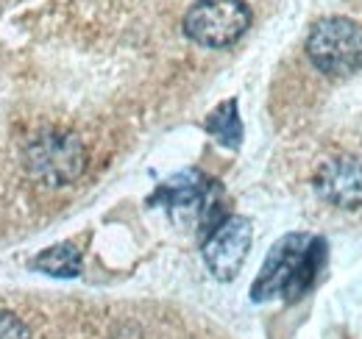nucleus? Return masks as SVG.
Masks as SVG:
<instances>
[{"label":"nucleus","mask_w":362,"mask_h":339,"mask_svg":"<svg viewBox=\"0 0 362 339\" xmlns=\"http://www.w3.org/2000/svg\"><path fill=\"white\" fill-rule=\"evenodd\" d=\"M317 195L340 209L362 206V162L354 156H334L315 175Z\"/></svg>","instance_id":"423d86ee"},{"label":"nucleus","mask_w":362,"mask_h":339,"mask_svg":"<svg viewBox=\"0 0 362 339\" xmlns=\"http://www.w3.org/2000/svg\"><path fill=\"white\" fill-rule=\"evenodd\" d=\"M34 270L47 273V275H59V278H76L81 273V254L70 242L53 245L34 258Z\"/></svg>","instance_id":"0eeeda50"},{"label":"nucleus","mask_w":362,"mask_h":339,"mask_svg":"<svg viewBox=\"0 0 362 339\" xmlns=\"http://www.w3.org/2000/svg\"><path fill=\"white\" fill-rule=\"evenodd\" d=\"M251 248V222L245 217H226L204 239V261L221 281H231Z\"/></svg>","instance_id":"39448f33"},{"label":"nucleus","mask_w":362,"mask_h":339,"mask_svg":"<svg viewBox=\"0 0 362 339\" xmlns=\"http://www.w3.org/2000/svg\"><path fill=\"white\" fill-rule=\"evenodd\" d=\"M251 25V8L243 0H195L184 17V34L204 47L234 44Z\"/></svg>","instance_id":"20e7f679"},{"label":"nucleus","mask_w":362,"mask_h":339,"mask_svg":"<svg viewBox=\"0 0 362 339\" xmlns=\"http://www.w3.org/2000/svg\"><path fill=\"white\" fill-rule=\"evenodd\" d=\"M25 165L47 186L73 184L87 167V150L67 131H42L25 145Z\"/></svg>","instance_id":"7ed1b4c3"},{"label":"nucleus","mask_w":362,"mask_h":339,"mask_svg":"<svg viewBox=\"0 0 362 339\" xmlns=\"http://www.w3.org/2000/svg\"><path fill=\"white\" fill-rule=\"evenodd\" d=\"M206 131L226 148H237L243 142V123L237 114V100L221 103L209 117H206Z\"/></svg>","instance_id":"6e6552de"},{"label":"nucleus","mask_w":362,"mask_h":339,"mask_svg":"<svg viewBox=\"0 0 362 339\" xmlns=\"http://www.w3.org/2000/svg\"><path fill=\"white\" fill-rule=\"evenodd\" d=\"M307 56L326 76H351L362 70V25L349 17H326L307 37Z\"/></svg>","instance_id":"f03ea898"},{"label":"nucleus","mask_w":362,"mask_h":339,"mask_svg":"<svg viewBox=\"0 0 362 339\" xmlns=\"http://www.w3.org/2000/svg\"><path fill=\"white\" fill-rule=\"evenodd\" d=\"M326 261V242L310 234H287L273 245L271 256L257 275L251 297L268 300L281 295L284 300H298L310 292L317 273Z\"/></svg>","instance_id":"f257e3e1"},{"label":"nucleus","mask_w":362,"mask_h":339,"mask_svg":"<svg viewBox=\"0 0 362 339\" xmlns=\"http://www.w3.org/2000/svg\"><path fill=\"white\" fill-rule=\"evenodd\" d=\"M0 339H31V337H28L25 323L14 311L0 309Z\"/></svg>","instance_id":"1a4fd4ad"}]
</instances>
